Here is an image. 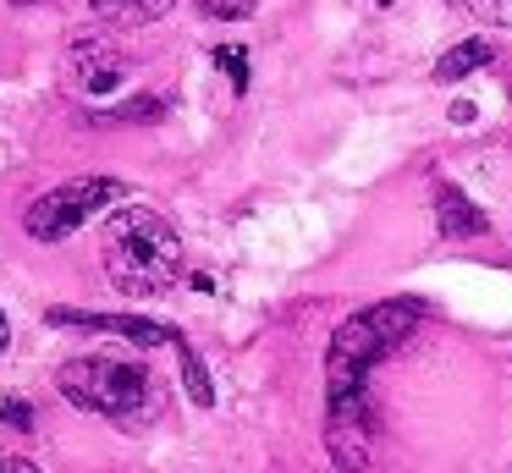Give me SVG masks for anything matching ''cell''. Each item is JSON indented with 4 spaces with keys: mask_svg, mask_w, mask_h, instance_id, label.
Here are the masks:
<instances>
[{
    "mask_svg": "<svg viewBox=\"0 0 512 473\" xmlns=\"http://www.w3.org/2000/svg\"><path fill=\"white\" fill-rule=\"evenodd\" d=\"M0 473H39L28 457H0Z\"/></svg>",
    "mask_w": 512,
    "mask_h": 473,
    "instance_id": "e0dca14e",
    "label": "cell"
},
{
    "mask_svg": "<svg viewBox=\"0 0 512 473\" xmlns=\"http://www.w3.org/2000/svg\"><path fill=\"white\" fill-rule=\"evenodd\" d=\"M12 347V325H6V308H0V352Z\"/></svg>",
    "mask_w": 512,
    "mask_h": 473,
    "instance_id": "ac0fdd59",
    "label": "cell"
},
{
    "mask_svg": "<svg viewBox=\"0 0 512 473\" xmlns=\"http://www.w3.org/2000/svg\"><path fill=\"white\" fill-rule=\"evenodd\" d=\"M0 424H12V429H34V407H28V396H17V391H6L0 396Z\"/></svg>",
    "mask_w": 512,
    "mask_h": 473,
    "instance_id": "5bb4252c",
    "label": "cell"
},
{
    "mask_svg": "<svg viewBox=\"0 0 512 473\" xmlns=\"http://www.w3.org/2000/svg\"><path fill=\"white\" fill-rule=\"evenodd\" d=\"M468 11H474L485 28H512V0H468Z\"/></svg>",
    "mask_w": 512,
    "mask_h": 473,
    "instance_id": "9a60e30c",
    "label": "cell"
},
{
    "mask_svg": "<svg viewBox=\"0 0 512 473\" xmlns=\"http://www.w3.org/2000/svg\"><path fill=\"white\" fill-rule=\"evenodd\" d=\"M122 193L127 187L116 182V176H78V182H61V187H50V193H39L34 204H28L23 231L34 242H61L78 226H89V220L100 215L105 204H116Z\"/></svg>",
    "mask_w": 512,
    "mask_h": 473,
    "instance_id": "277c9868",
    "label": "cell"
},
{
    "mask_svg": "<svg viewBox=\"0 0 512 473\" xmlns=\"http://www.w3.org/2000/svg\"><path fill=\"white\" fill-rule=\"evenodd\" d=\"M490 61H496V50H490L485 39H463L435 61V83H457V77L479 72V66H490Z\"/></svg>",
    "mask_w": 512,
    "mask_h": 473,
    "instance_id": "30bf717a",
    "label": "cell"
},
{
    "mask_svg": "<svg viewBox=\"0 0 512 473\" xmlns=\"http://www.w3.org/2000/svg\"><path fill=\"white\" fill-rule=\"evenodd\" d=\"M50 325H72V330H105V336H122L133 347H182V336L160 319L144 314H83V308H50Z\"/></svg>",
    "mask_w": 512,
    "mask_h": 473,
    "instance_id": "52a82bcc",
    "label": "cell"
},
{
    "mask_svg": "<svg viewBox=\"0 0 512 473\" xmlns=\"http://www.w3.org/2000/svg\"><path fill=\"white\" fill-rule=\"evenodd\" d=\"M61 77H67L72 94L105 99V94H116V88L127 83V55H122V44H116L111 33L83 28V33H72L67 50H61Z\"/></svg>",
    "mask_w": 512,
    "mask_h": 473,
    "instance_id": "5b68a950",
    "label": "cell"
},
{
    "mask_svg": "<svg viewBox=\"0 0 512 473\" xmlns=\"http://www.w3.org/2000/svg\"><path fill=\"white\" fill-rule=\"evenodd\" d=\"M430 204H435V226H441V237H452V242H468V237H485V231H490L485 209H479L463 187H452V182H435Z\"/></svg>",
    "mask_w": 512,
    "mask_h": 473,
    "instance_id": "ba28073f",
    "label": "cell"
},
{
    "mask_svg": "<svg viewBox=\"0 0 512 473\" xmlns=\"http://www.w3.org/2000/svg\"><path fill=\"white\" fill-rule=\"evenodd\" d=\"M100 253H105V275H111V286L122 297H160L182 275L177 226L144 204H127L105 220Z\"/></svg>",
    "mask_w": 512,
    "mask_h": 473,
    "instance_id": "6da1fadb",
    "label": "cell"
},
{
    "mask_svg": "<svg viewBox=\"0 0 512 473\" xmlns=\"http://www.w3.org/2000/svg\"><path fill=\"white\" fill-rule=\"evenodd\" d=\"M177 0H89V11L111 28H144V22H160Z\"/></svg>",
    "mask_w": 512,
    "mask_h": 473,
    "instance_id": "9c48e42d",
    "label": "cell"
},
{
    "mask_svg": "<svg viewBox=\"0 0 512 473\" xmlns=\"http://www.w3.org/2000/svg\"><path fill=\"white\" fill-rule=\"evenodd\" d=\"M325 451H331L336 468L369 473V462H375V407H369V391L325 396Z\"/></svg>",
    "mask_w": 512,
    "mask_h": 473,
    "instance_id": "8992f818",
    "label": "cell"
},
{
    "mask_svg": "<svg viewBox=\"0 0 512 473\" xmlns=\"http://www.w3.org/2000/svg\"><path fill=\"white\" fill-rule=\"evenodd\" d=\"M166 116V99H155V94H144V99H127V105H116V110H105L100 121H160Z\"/></svg>",
    "mask_w": 512,
    "mask_h": 473,
    "instance_id": "7c38bea8",
    "label": "cell"
},
{
    "mask_svg": "<svg viewBox=\"0 0 512 473\" xmlns=\"http://www.w3.org/2000/svg\"><path fill=\"white\" fill-rule=\"evenodd\" d=\"M56 385L78 413H100L122 429L149 424L166 407V385L138 358H72V363H61Z\"/></svg>",
    "mask_w": 512,
    "mask_h": 473,
    "instance_id": "7a4b0ae2",
    "label": "cell"
},
{
    "mask_svg": "<svg viewBox=\"0 0 512 473\" xmlns=\"http://www.w3.org/2000/svg\"><path fill=\"white\" fill-rule=\"evenodd\" d=\"M215 66H221V72L232 77L237 94L248 88V50H243V44H221V50H215Z\"/></svg>",
    "mask_w": 512,
    "mask_h": 473,
    "instance_id": "4fadbf2b",
    "label": "cell"
},
{
    "mask_svg": "<svg viewBox=\"0 0 512 473\" xmlns=\"http://www.w3.org/2000/svg\"><path fill=\"white\" fill-rule=\"evenodd\" d=\"M177 358H182V385H188V396H193L199 407H210V402H215V385H210V369L199 363V352H193L188 341H182Z\"/></svg>",
    "mask_w": 512,
    "mask_h": 473,
    "instance_id": "8fae6325",
    "label": "cell"
},
{
    "mask_svg": "<svg viewBox=\"0 0 512 473\" xmlns=\"http://www.w3.org/2000/svg\"><path fill=\"white\" fill-rule=\"evenodd\" d=\"M419 314L424 308L413 297H391V303L358 308L353 319H342L331 336V352H325V396L369 391V369L419 330Z\"/></svg>",
    "mask_w": 512,
    "mask_h": 473,
    "instance_id": "3957f363",
    "label": "cell"
},
{
    "mask_svg": "<svg viewBox=\"0 0 512 473\" xmlns=\"http://www.w3.org/2000/svg\"><path fill=\"white\" fill-rule=\"evenodd\" d=\"M204 11H210V17H248V0H204Z\"/></svg>",
    "mask_w": 512,
    "mask_h": 473,
    "instance_id": "2e32d148",
    "label": "cell"
}]
</instances>
